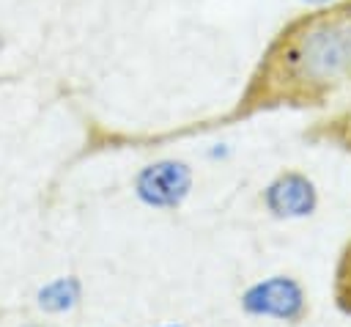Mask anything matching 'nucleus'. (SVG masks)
<instances>
[{"mask_svg":"<svg viewBox=\"0 0 351 327\" xmlns=\"http://www.w3.org/2000/svg\"><path fill=\"white\" fill-rule=\"evenodd\" d=\"M346 85H351V0H337L304 8L271 36L239 110L321 104Z\"/></svg>","mask_w":351,"mask_h":327,"instance_id":"1","label":"nucleus"},{"mask_svg":"<svg viewBox=\"0 0 351 327\" xmlns=\"http://www.w3.org/2000/svg\"><path fill=\"white\" fill-rule=\"evenodd\" d=\"M192 187L195 170L186 159L178 157H159L154 162H145L132 179L134 198L156 212H176L178 206H184V201L192 195Z\"/></svg>","mask_w":351,"mask_h":327,"instance_id":"2","label":"nucleus"},{"mask_svg":"<svg viewBox=\"0 0 351 327\" xmlns=\"http://www.w3.org/2000/svg\"><path fill=\"white\" fill-rule=\"evenodd\" d=\"M239 305L252 319H271L282 324H296L307 316V291L293 275H266L255 283H250Z\"/></svg>","mask_w":351,"mask_h":327,"instance_id":"3","label":"nucleus"},{"mask_svg":"<svg viewBox=\"0 0 351 327\" xmlns=\"http://www.w3.org/2000/svg\"><path fill=\"white\" fill-rule=\"evenodd\" d=\"M318 187L302 170H280L261 192L263 209L274 220H304L318 209Z\"/></svg>","mask_w":351,"mask_h":327,"instance_id":"4","label":"nucleus"},{"mask_svg":"<svg viewBox=\"0 0 351 327\" xmlns=\"http://www.w3.org/2000/svg\"><path fill=\"white\" fill-rule=\"evenodd\" d=\"M33 302L47 316H66L82 302V283L77 275H55L36 289Z\"/></svg>","mask_w":351,"mask_h":327,"instance_id":"5","label":"nucleus"},{"mask_svg":"<svg viewBox=\"0 0 351 327\" xmlns=\"http://www.w3.org/2000/svg\"><path fill=\"white\" fill-rule=\"evenodd\" d=\"M335 300L337 305L351 313V242L346 245V250L340 253L337 261V272H335Z\"/></svg>","mask_w":351,"mask_h":327,"instance_id":"6","label":"nucleus"},{"mask_svg":"<svg viewBox=\"0 0 351 327\" xmlns=\"http://www.w3.org/2000/svg\"><path fill=\"white\" fill-rule=\"evenodd\" d=\"M304 8H324V5H332V3H337V0H299Z\"/></svg>","mask_w":351,"mask_h":327,"instance_id":"7","label":"nucleus"},{"mask_svg":"<svg viewBox=\"0 0 351 327\" xmlns=\"http://www.w3.org/2000/svg\"><path fill=\"white\" fill-rule=\"evenodd\" d=\"M16 327H55V324H47V322H22Z\"/></svg>","mask_w":351,"mask_h":327,"instance_id":"8","label":"nucleus"},{"mask_svg":"<svg viewBox=\"0 0 351 327\" xmlns=\"http://www.w3.org/2000/svg\"><path fill=\"white\" fill-rule=\"evenodd\" d=\"M156 327H184V324H178V322H167V324H156Z\"/></svg>","mask_w":351,"mask_h":327,"instance_id":"9","label":"nucleus"}]
</instances>
